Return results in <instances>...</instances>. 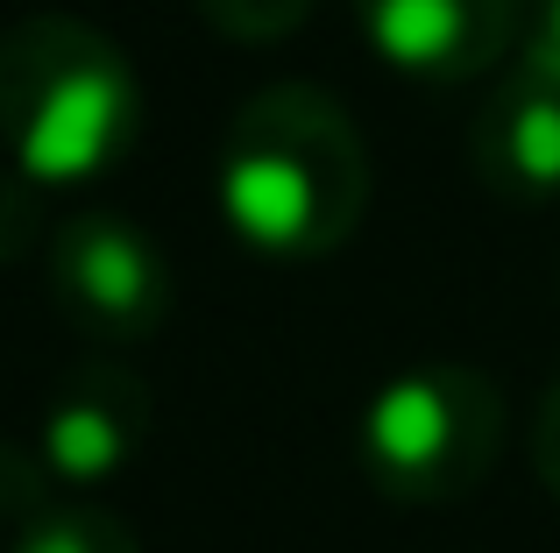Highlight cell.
Segmentation results:
<instances>
[{
	"mask_svg": "<svg viewBox=\"0 0 560 553\" xmlns=\"http://www.w3.org/2000/svg\"><path fill=\"white\" fill-rule=\"evenodd\" d=\"M376 64L419 85H468L511 64L525 0H348Z\"/></svg>",
	"mask_w": 560,
	"mask_h": 553,
	"instance_id": "5",
	"label": "cell"
},
{
	"mask_svg": "<svg viewBox=\"0 0 560 553\" xmlns=\"http://www.w3.org/2000/svg\"><path fill=\"white\" fill-rule=\"evenodd\" d=\"M142 136L128 50L79 14H22L0 28V150L43 192L93 185Z\"/></svg>",
	"mask_w": 560,
	"mask_h": 553,
	"instance_id": "2",
	"label": "cell"
},
{
	"mask_svg": "<svg viewBox=\"0 0 560 553\" xmlns=\"http://www.w3.org/2000/svg\"><path fill=\"white\" fill-rule=\"evenodd\" d=\"M468 164L511 207L560 199V85L511 57L468 121Z\"/></svg>",
	"mask_w": 560,
	"mask_h": 553,
	"instance_id": "7",
	"label": "cell"
},
{
	"mask_svg": "<svg viewBox=\"0 0 560 553\" xmlns=\"http://www.w3.org/2000/svg\"><path fill=\"white\" fill-rule=\"evenodd\" d=\"M504 447V390L468 362H419L370 390L355 419V461L376 497L440 511L482 490Z\"/></svg>",
	"mask_w": 560,
	"mask_h": 553,
	"instance_id": "3",
	"label": "cell"
},
{
	"mask_svg": "<svg viewBox=\"0 0 560 553\" xmlns=\"http://www.w3.org/2000/svg\"><path fill=\"white\" fill-rule=\"evenodd\" d=\"M220 221L270 263H319L362 227L370 150L327 85H262L234 107L213 170Z\"/></svg>",
	"mask_w": 560,
	"mask_h": 553,
	"instance_id": "1",
	"label": "cell"
},
{
	"mask_svg": "<svg viewBox=\"0 0 560 553\" xmlns=\"http://www.w3.org/2000/svg\"><path fill=\"white\" fill-rule=\"evenodd\" d=\"M142 440H150V390H142V376L121 369V362H85L43 404L36 433H28V455L43 461V475L65 497H93L114 475L136 469Z\"/></svg>",
	"mask_w": 560,
	"mask_h": 553,
	"instance_id": "6",
	"label": "cell"
},
{
	"mask_svg": "<svg viewBox=\"0 0 560 553\" xmlns=\"http://www.w3.org/2000/svg\"><path fill=\"white\" fill-rule=\"evenodd\" d=\"M50 298L85 341L142 348L164 333L171 305H178V270L142 221L85 207L57 221L50 235Z\"/></svg>",
	"mask_w": 560,
	"mask_h": 553,
	"instance_id": "4",
	"label": "cell"
},
{
	"mask_svg": "<svg viewBox=\"0 0 560 553\" xmlns=\"http://www.w3.org/2000/svg\"><path fill=\"white\" fill-rule=\"evenodd\" d=\"M36 192L43 185H28L22 170H0V263H14V256L36 242Z\"/></svg>",
	"mask_w": 560,
	"mask_h": 553,
	"instance_id": "10",
	"label": "cell"
},
{
	"mask_svg": "<svg viewBox=\"0 0 560 553\" xmlns=\"http://www.w3.org/2000/svg\"><path fill=\"white\" fill-rule=\"evenodd\" d=\"M206 14V28L228 43H277L313 14V0H191Z\"/></svg>",
	"mask_w": 560,
	"mask_h": 553,
	"instance_id": "9",
	"label": "cell"
},
{
	"mask_svg": "<svg viewBox=\"0 0 560 553\" xmlns=\"http://www.w3.org/2000/svg\"><path fill=\"white\" fill-rule=\"evenodd\" d=\"M8 553H142V540H136V526H128L121 511H107V504L57 497V504H43L36 518L14 526Z\"/></svg>",
	"mask_w": 560,
	"mask_h": 553,
	"instance_id": "8",
	"label": "cell"
},
{
	"mask_svg": "<svg viewBox=\"0 0 560 553\" xmlns=\"http://www.w3.org/2000/svg\"><path fill=\"white\" fill-rule=\"evenodd\" d=\"M533 469L560 497V376L547 384V398H539V412H533Z\"/></svg>",
	"mask_w": 560,
	"mask_h": 553,
	"instance_id": "12",
	"label": "cell"
},
{
	"mask_svg": "<svg viewBox=\"0 0 560 553\" xmlns=\"http://www.w3.org/2000/svg\"><path fill=\"white\" fill-rule=\"evenodd\" d=\"M511 57L560 85V0H525V28H518V50Z\"/></svg>",
	"mask_w": 560,
	"mask_h": 553,
	"instance_id": "11",
	"label": "cell"
}]
</instances>
